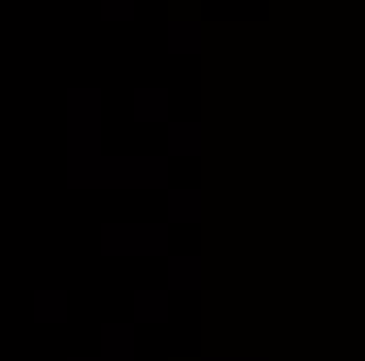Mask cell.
I'll return each mask as SVG.
<instances>
[{
  "instance_id": "1",
  "label": "cell",
  "mask_w": 365,
  "mask_h": 361,
  "mask_svg": "<svg viewBox=\"0 0 365 361\" xmlns=\"http://www.w3.org/2000/svg\"><path fill=\"white\" fill-rule=\"evenodd\" d=\"M164 227H106V253H164Z\"/></svg>"
},
{
  "instance_id": "3",
  "label": "cell",
  "mask_w": 365,
  "mask_h": 361,
  "mask_svg": "<svg viewBox=\"0 0 365 361\" xmlns=\"http://www.w3.org/2000/svg\"><path fill=\"white\" fill-rule=\"evenodd\" d=\"M135 320L139 324H164L168 320V298L160 290H139L135 294Z\"/></svg>"
},
{
  "instance_id": "2",
  "label": "cell",
  "mask_w": 365,
  "mask_h": 361,
  "mask_svg": "<svg viewBox=\"0 0 365 361\" xmlns=\"http://www.w3.org/2000/svg\"><path fill=\"white\" fill-rule=\"evenodd\" d=\"M34 320L38 324H63L68 320V294L63 290H38L34 294Z\"/></svg>"
},
{
  "instance_id": "5",
  "label": "cell",
  "mask_w": 365,
  "mask_h": 361,
  "mask_svg": "<svg viewBox=\"0 0 365 361\" xmlns=\"http://www.w3.org/2000/svg\"><path fill=\"white\" fill-rule=\"evenodd\" d=\"M173 218H197V193H173Z\"/></svg>"
},
{
  "instance_id": "4",
  "label": "cell",
  "mask_w": 365,
  "mask_h": 361,
  "mask_svg": "<svg viewBox=\"0 0 365 361\" xmlns=\"http://www.w3.org/2000/svg\"><path fill=\"white\" fill-rule=\"evenodd\" d=\"M168 269H173V278H168L173 286H197V260L193 256L189 260H173Z\"/></svg>"
}]
</instances>
